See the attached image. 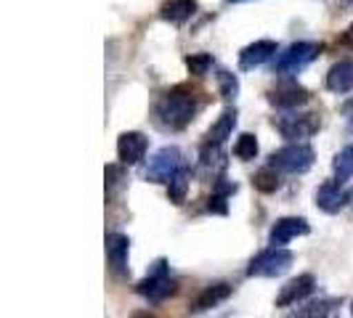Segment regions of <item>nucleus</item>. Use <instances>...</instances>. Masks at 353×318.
Returning <instances> with one entry per match:
<instances>
[{
  "label": "nucleus",
  "mask_w": 353,
  "mask_h": 318,
  "mask_svg": "<svg viewBox=\"0 0 353 318\" xmlns=\"http://www.w3.org/2000/svg\"><path fill=\"white\" fill-rule=\"evenodd\" d=\"M208 104V93L192 83H178L173 88L157 93L152 104V120L159 130L181 133L194 123V117Z\"/></svg>",
  "instance_id": "1"
},
{
  "label": "nucleus",
  "mask_w": 353,
  "mask_h": 318,
  "mask_svg": "<svg viewBox=\"0 0 353 318\" xmlns=\"http://www.w3.org/2000/svg\"><path fill=\"white\" fill-rule=\"evenodd\" d=\"M178 292V282L170 279V263L165 257H157L154 263L149 265L146 276L136 284V295L146 297L149 302H162L168 297H173Z\"/></svg>",
  "instance_id": "2"
},
{
  "label": "nucleus",
  "mask_w": 353,
  "mask_h": 318,
  "mask_svg": "<svg viewBox=\"0 0 353 318\" xmlns=\"http://www.w3.org/2000/svg\"><path fill=\"white\" fill-rule=\"evenodd\" d=\"M314 159H316V151L314 146L308 143H287L282 149H276L271 157H268V165L279 173H290V176H303L314 167Z\"/></svg>",
  "instance_id": "3"
},
{
  "label": "nucleus",
  "mask_w": 353,
  "mask_h": 318,
  "mask_svg": "<svg viewBox=\"0 0 353 318\" xmlns=\"http://www.w3.org/2000/svg\"><path fill=\"white\" fill-rule=\"evenodd\" d=\"M319 53H321V45L314 43V40H298V43H292L290 48H284L279 56H276V61H274V74H279V77H292V74H298L303 72L311 61H316Z\"/></svg>",
  "instance_id": "4"
},
{
  "label": "nucleus",
  "mask_w": 353,
  "mask_h": 318,
  "mask_svg": "<svg viewBox=\"0 0 353 318\" xmlns=\"http://www.w3.org/2000/svg\"><path fill=\"white\" fill-rule=\"evenodd\" d=\"M292 263H295V255L287 247H268L250 260L248 276L250 279H276L287 273Z\"/></svg>",
  "instance_id": "5"
},
{
  "label": "nucleus",
  "mask_w": 353,
  "mask_h": 318,
  "mask_svg": "<svg viewBox=\"0 0 353 318\" xmlns=\"http://www.w3.org/2000/svg\"><path fill=\"white\" fill-rule=\"evenodd\" d=\"M265 98H268V104L276 106V109H301L311 101V90L303 88L298 80H292V77H282L274 88H268L265 93Z\"/></svg>",
  "instance_id": "6"
},
{
  "label": "nucleus",
  "mask_w": 353,
  "mask_h": 318,
  "mask_svg": "<svg viewBox=\"0 0 353 318\" xmlns=\"http://www.w3.org/2000/svg\"><path fill=\"white\" fill-rule=\"evenodd\" d=\"M274 127L287 141L303 143V138H311L314 133H319L321 117L319 114H284V117H274Z\"/></svg>",
  "instance_id": "7"
},
{
  "label": "nucleus",
  "mask_w": 353,
  "mask_h": 318,
  "mask_svg": "<svg viewBox=\"0 0 353 318\" xmlns=\"http://www.w3.org/2000/svg\"><path fill=\"white\" fill-rule=\"evenodd\" d=\"M183 167V151L178 146H162L154 157L149 159L146 180L152 183H170V178Z\"/></svg>",
  "instance_id": "8"
},
{
  "label": "nucleus",
  "mask_w": 353,
  "mask_h": 318,
  "mask_svg": "<svg viewBox=\"0 0 353 318\" xmlns=\"http://www.w3.org/2000/svg\"><path fill=\"white\" fill-rule=\"evenodd\" d=\"M106 263H109V273L114 279H128L130 276V265H128V257H130V239L125 233H106Z\"/></svg>",
  "instance_id": "9"
},
{
  "label": "nucleus",
  "mask_w": 353,
  "mask_h": 318,
  "mask_svg": "<svg viewBox=\"0 0 353 318\" xmlns=\"http://www.w3.org/2000/svg\"><path fill=\"white\" fill-rule=\"evenodd\" d=\"M311 233V223L305 218H298V215H287V218H279L271 231H268V244L271 247H284L290 244L292 239L298 236H308Z\"/></svg>",
  "instance_id": "10"
},
{
  "label": "nucleus",
  "mask_w": 353,
  "mask_h": 318,
  "mask_svg": "<svg viewBox=\"0 0 353 318\" xmlns=\"http://www.w3.org/2000/svg\"><path fill=\"white\" fill-rule=\"evenodd\" d=\"M149 151V138L139 133V130H128V133H120L117 138V157H120V165L125 167H133L139 165Z\"/></svg>",
  "instance_id": "11"
},
{
  "label": "nucleus",
  "mask_w": 353,
  "mask_h": 318,
  "mask_svg": "<svg viewBox=\"0 0 353 318\" xmlns=\"http://www.w3.org/2000/svg\"><path fill=\"white\" fill-rule=\"evenodd\" d=\"M314 289H316V279H314L311 273H301V276L290 279V282L282 286V292L276 295V308L298 305V302H303L305 297H311Z\"/></svg>",
  "instance_id": "12"
},
{
  "label": "nucleus",
  "mask_w": 353,
  "mask_h": 318,
  "mask_svg": "<svg viewBox=\"0 0 353 318\" xmlns=\"http://www.w3.org/2000/svg\"><path fill=\"white\" fill-rule=\"evenodd\" d=\"M276 53H279V45L274 40H255V43H250L239 51V70L250 72L255 67H263L265 61H271Z\"/></svg>",
  "instance_id": "13"
},
{
  "label": "nucleus",
  "mask_w": 353,
  "mask_h": 318,
  "mask_svg": "<svg viewBox=\"0 0 353 318\" xmlns=\"http://www.w3.org/2000/svg\"><path fill=\"white\" fill-rule=\"evenodd\" d=\"M348 202H351V191H345L335 180H327L316 189V207L327 215H337L343 207H348Z\"/></svg>",
  "instance_id": "14"
},
{
  "label": "nucleus",
  "mask_w": 353,
  "mask_h": 318,
  "mask_svg": "<svg viewBox=\"0 0 353 318\" xmlns=\"http://www.w3.org/2000/svg\"><path fill=\"white\" fill-rule=\"evenodd\" d=\"M231 292H234V286L229 282H212L208 284L199 295H196L194 300L189 302V313H205V310H210L215 305H221L223 300H229Z\"/></svg>",
  "instance_id": "15"
},
{
  "label": "nucleus",
  "mask_w": 353,
  "mask_h": 318,
  "mask_svg": "<svg viewBox=\"0 0 353 318\" xmlns=\"http://www.w3.org/2000/svg\"><path fill=\"white\" fill-rule=\"evenodd\" d=\"M327 90H332L337 96H345L353 90V59H340L337 64L330 67L327 77H324Z\"/></svg>",
  "instance_id": "16"
},
{
  "label": "nucleus",
  "mask_w": 353,
  "mask_h": 318,
  "mask_svg": "<svg viewBox=\"0 0 353 318\" xmlns=\"http://www.w3.org/2000/svg\"><path fill=\"white\" fill-rule=\"evenodd\" d=\"M239 191V186L234 183V180H229L226 176L215 178L212 180V194L210 199H208V212H212V215H229V196H234Z\"/></svg>",
  "instance_id": "17"
},
{
  "label": "nucleus",
  "mask_w": 353,
  "mask_h": 318,
  "mask_svg": "<svg viewBox=\"0 0 353 318\" xmlns=\"http://www.w3.org/2000/svg\"><path fill=\"white\" fill-rule=\"evenodd\" d=\"M196 14V0H162L159 3V19L168 24H186Z\"/></svg>",
  "instance_id": "18"
},
{
  "label": "nucleus",
  "mask_w": 353,
  "mask_h": 318,
  "mask_svg": "<svg viewBox=\"0 0 353 318\" xmlns=\"http://www.w3.org/2000/svg\"><path fill=\"white\" fill-rule=\"evenodd\" d=\"M223 167H226V159H223V146L218 143H202L199 146V170L208 178H221L223 176Z\"/></svg>",
  "instance_id": "19"
},
{
  "label": "nucleus",
  "mask_w": 353,
  "mask_h": 318,
  "mask_svg": "<svg viewBox=\"0 0 353 318\" xmlns=\"http://www.w3.org/2000/svg\"><path fill=\"white\" fill-rule=\"evenodd\" d=\"M234 127H236V109L229 106L215 123L210 125V130H208V136H205V141L208 143H218V146H223L226 138H231V133H234Z\"/></svg>",
  "instance_id": "20"
},
{
  "label": "nucleus",
  "mask_w": 353,
  "mask_h": 318,
  "mask_svg": "<svg viewBox=\"0 0 353 318\" xmlns=\"http://www.w3.org/2000/svg\"><path fill=\"white\" fill-rule=\"evenodd\" d=\"M340 305L343 302L335 297H324V300L308 302L305 308H301L295 316L290 318H340Z\"/></svg>",
  "instance_id": "21"
},
{
  "label": "nucleus",
  "mask_w": 353,
  "mask_h": 318,
  "mask_svg": "<svg viewBox=\"0 0 353 318\" xmlns=\"http://www.w3.org/2000/svg\"><path fill=\"white\" fill-rule=\"evenodd\" d=\"M104 178L106 202H114L125 191V186H128V170H125V165H106Z\"/></svg>",
  "instance_id": "22"
},
{
  "label": "nucleus",
  "mask_w": 353,
  "mask_h": 318,
  "mask_svg": "<svg viewBox=\"0 0 353 318\" xmlns=\"http://www.w3.org/2000/svg\"><path fill=\"white\" fill-rule=\"evenodd\" d=\"M189 186H192V167L183 165L176 176L170 178V183H168V199L173 204H183L186 194H189Z\"/></svg>",
  "instance_id": "23"
},
{
  "label": "nucleus",
  "mask_w": 353,
  "mask_h": 318,
  "mask_svg": "<svg viewBox=\"0 0 353 318\" xmlns=\"http://www.w3.org/2000/svg\"><path fill=\"white\" fill-rule=\"evenodd\" d=\"M252 186H255V191H261V194H274V191H279V186H282L279 170H274L271 165L261 167V170L252 176Z\"/></svg>",
  "instance_id": "24"
},
{
  "label": "nucleus",
  "mask_w": 353,
  "mask_h": 318,
  "mask_svg": "<svg viewBox=\"0 0 353 318\" xmlns=\"http://www.w3.org/2000/svg\"><path fill=\"white\" fill-rule=\"evenodd\" d=\"M332 176H335V183H340V186H343L348 178H353V143L345 146L335 157V162H332Z\"/></svg>",
  "instance_id": "25"
},
{
  "label": "nucleus",
  "mask_w": 353,
  "mask_h": 318,
  "mask_svg": "<svg viewBox=\"0 0 353 318\" xmlns=\"http://www.w3.org/2000/svg\"><path fill=\"white\" fill-rule=\"evenodd\" d=\"M218 96L223 101H234L239 96V77L229 70H218Z\"/></svg>",
  "instance_id": "26"
},
{
  "label": "nucleus",
  "mask_w": 353,
  "mask_h": 318,
  "mask_svg": "<svg viewBox=\"0 0 353 318\" xmlns=\"http://www.w3.org/2000/svg\"><path fill=\"white\" fill-rule=\"evenodd\" d=\"M234 157L242 159V162H252L258 157V138L252 133H242L234 143Z\"/></svg>",
  "instance_id": "27"
},
{
  "label": "nucleus",
  "mask_w": 353,
  "mask_h": 318,
  "mask_svg": "<svg viewBox=\"0 0 353 318\" xmlns=\"http://www.w3.org/2000/svg\"><path fill=\"white\" fill-rule=\"evenodd\" d=\"M183 64H186L189 74H194V77H205V74L212 70L215 59H212L210 53H189V56L183 59Z\"/></svg>",
  "instance_id": "28"
},
{
  "label": "nucleus",
  "mask_w": 353,
  "mask_h": 318,
  "mask_svg": "<svg viewBox=\"0 0 353 318\" xmlns=\"http://www.w3.org/2000/svg\"><path fill=\"white\" fill-rule=\"evenodd\" d=\"M343 45H348V48H353V24L345 30V35H343V40H340Z\"/></svg>",
  "instance_id": "29"
},
{
  "label": "nucleus",
  "mask_w": 353,
  "mask_h": 318,
  "mask_svg": "<svg viewBox=\"0 0 353 318\" xmlns=\"http://www.w3.org/2000/svg\"><path fill=\"white\" fill-rule=\"evenodd\" d=\"M130 318H154V316H149L146 310H139V313H133V316H130Z\"/></svg>",
  "instance_id": "30"
},
{
  "label": "nucleus",
  "mask_w": 353,
  "mask_h": 318,
  "mask_svg": "<svg viewBox=\"0 0 353 318\" xmlns=\"http://www.w3.org/2000/svg\"><path fill=\"white\" fill-rule=\"evenodd\" d=\"M226 3H245V0H226Z\"/></svg>",
  "instance_id": "31"
},
{
  "label": "nucleus",
  "mask_w": 353,
  "mask_h": 318,
  "mask_svg": "<svg viewBox=\"0 0 353 318\" xmlns=\"http://www.w3.org/2000/svg\"><path fill=\"white\" fill-rule=\"evenodd\" d=\"M351 313H353V302H351Z\"/></svg>",
  "instance_id": "32"
},
{
  "label": "nucleus",
  "mask_w": 353,
  "mask_h": 318,
  "mask_svg": "<svg viewBox=\"0 0 353 318\" xmlns=\"http://www.w3.org/2000/svg\"><path fill=\"white\" fill-rule=\"evenodd\" d=\"M348 3H351V6H353V0H348Z\"/></svg>",
  "instance_id": "33"
}]
</instances>
